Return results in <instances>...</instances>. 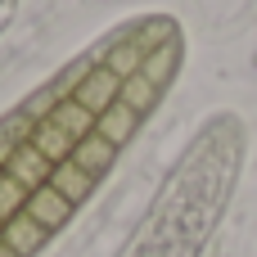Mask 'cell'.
Returning a JSON list of instances; mask_svg holds the SVG:
<instances>
[{"label":"cell","instance_id":"4","mask_svg":"<svg viewBox=\"0 0 257 257\" xmlns=\"http://www.w3.org/2000/svg\"><path fill=\"white\" fill-rule=\"evenodd\" d=\"M14 9H18V0H0V32L14 23Z\"/></svg>","mask_w":257,"mask_h":257},{"label":"cell","instance_id":"5","mask_svg":"<svg viewBox=\"0 0 257 257\" xmlns=\"http://www.w3.org/2000/svg\"><path fill=\"white\" fill-rule=\"evenodd\" d=\"M0 257H18V253H14V248H5V244H0Z\"/></svg>","mask_w":257,"mask_h":257},{"label":"cell","instance_id":"3","mask_svg":"<svg viewBox=\"0 0 257 257\" xmlns=\"http://www.w3.org/2000/svg\"><path fill=\"white\" fill-rule=\"evenodd\" d=\"M45 239H50V230H41L27 212H18L14 221H5V235H0V244H5V248H14L18 257H32Z\"/></svg>","mask_w":257,"mask_h":257},{"label":"cell","instance_id":"2","mask_svg":"<svg viewBox=\"0 0 257 257\" xmlns=\"http://www.w3.org/2000/svg\"><path fill=\"white\" fill-rule=\"evenodd\" d=\"M23 212H27L41 230H50V235H54V230H59V226L77 212V203H72V199H63V194L45 181L41 190H32V199H27V208H23Z\"/></svg>","mask_w":257,"mask_h":257},{"label":"cell","instance_id":"1","mask_svg":"<svg viewBox=\"0 0 257 257\" xmlns=\"http://www.w3.org/2000/svg\"><path fill=\"white\" fill-rule=\"evenodd\" d=\"M239 163H244V126L239 117L221 113L194 136V145L158 190L145 226L117 257H199L226 212Z\"/></svg>","mask_w":257,"mask_h":257}]
</instances>
